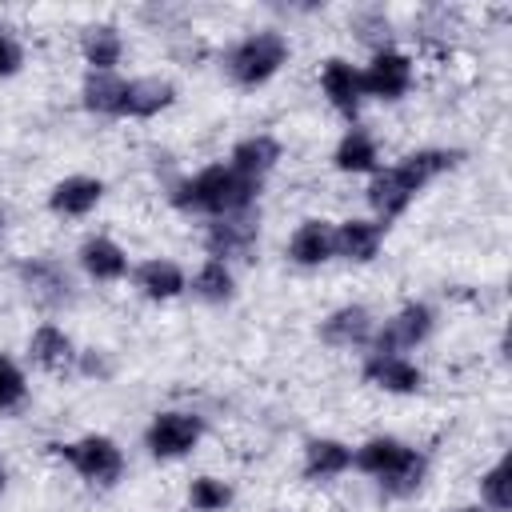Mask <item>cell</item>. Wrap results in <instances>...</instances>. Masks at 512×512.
Returning <instances> with one entry per match:
<instances>
[{
  "label": "cell",
  "instance_id": "obj_1",
  "mask_svg": "<svg viewBox=\"0 0 512 512\" xmlns=\"http://www.w3.org/2000/svg\"><path fill=\"white\" fill-rule=\"evenodd\" d=\"M456 160H460V152H444V148L412 152V156H404L400 164H392V168H384V172L372 176V184H368V204H372L384 220H392V216H400V212L412 204V196H416L428 180H436L440 172H448Z\"/></svg>",
  "mask_w": 512,
  "mask_h": 512
},
{
  "label": "cell",
  "instance_id": "obj_2",
  "mask_svg": "<svg viewBox=\"0 0 512 512\" xmlns=\"http://www.w3.org/2000/svg\"><path fill=\"white\" fill-rule=\"evenodd\" d=\"M252 196H256V180L232 172L228 164H212V168L196 172L192 180L176 184V192H172L176 208L208 212V216H236V212H248V208H252Z\"/></svg>",
  "mask_w": 512,
  "mask_h": 512
},
{
  "label": "cell",
  "instance_id": "obj_3",
  "mask_svg": "<svg viewBox=\"0 0 512 512\" xmlns=\"http://www.w3.org/2000/svg\"><path fill=\"white\" fill-rule=\"evenodd\" d=\"M352 464H356L360 472L376 476L388 496H408V492H416L420 480H424V456H420L416 448L392 440V436H376V440H368L364 448H356Z\"/></svg>",
  "mask_w": 512,
  "mask_h": 512
},
{
  "label": "cell",
  "instance_id": "obj_4",
  "mask_svg": "<svg viewBox=\"0 0 512 512\" xmlns=\"http://www.w3.org/2000/svg\"><path fill=\"white\" fill-rule=\"evenodd\" d=\"M288 56V40L280 32H252L248 40H240L228 56V72L236 84L252 88V84H264L268 76H276V68L284 64Z\"/></svg>",
  "mask_w": 512,
  "mask_h": 512
},
{
  "label": "cell",
  "instance_id": "obj_5",
  "mask_svg": "<svg viewBox=\"0 0 512 512\" xmlns=\"http://www.w3.org/2000/svg\"><path fill=\"white\" fill-rule=\"evenodd\" d=\"M56 456H64L88 484H116L124 472V452L108 436H80L72 444H52Z\"/></svg>",
  "mask_w": 512,
  "mask_h": 512
},
{
  "label": "cell",
  "instance_id": "obj_6",
  "mask_svg": "<svg viewBox=\"0 0 512 512\" xmlns=\"http://www.w3.org/2000/svg\"><path fill=\"white\" fill-rule=\"evenodd\" d=\"M200 432H204L200 416H192V412H160V416L148 424V436H144V440H148V452H152V456L172 460V456L192 452L196 440H200Z\"/></svg>",
  "mask_w": 512,
  "mask_h": 512
},
{
  "label": "cell",
  "instance_id": "obj_7",
  "mask_svg": "<svg viewBox=\"0 0 512 512\" xmlns=\"http://www.w3.org/2000/svg\"><path fill=\"white\" fill-rule=\"evenodd\" d=\"M428 332H432V308L428 304H404L392 320H384V328L376 332L372 348L376 352H400L404 356V348H416Z\"/></svg>",
  "mask_w": 512,
  "mask_h": 512
},
{
  "label": "cell",
  "instance_id": "obj_8",
  "mask_svg": "<svg viewBox=\"0 0 512 512\" xmlns=\"http://www.w3.org/2000/svg\"><path fill=\"white\" fill-rule=\"evenodd\" d=\"M408 84H412V64L400 52H376L372 64H368V72H360V88L368 96H380V100L404 96Z\"/></svg>",
  "mask_w": 512,
  "mask_h": 512
},
{
  "label": "cell",
  "instance_id": "obj_9",
  "mask_svg": "<svg viewBox=\"0 0 512 512\" xmlns=\"http://www.w3.org/2000/svg\"><path fill=\"white\" fill-rule=\"evenodd\" d=\"M364 380L376 384V388H384V392H416L424 376L400 352H372L368 364H364Z\"/></svg>",
  "mask_w": 512,
  "mask_h": 512
},
{
  "label": "cell",
  "instance_id": "obj_10",
  "mask_svg": "<svg viewBox=\"0 0 512 512\" xmlns=\"http://www.w3.org/2000/svg\"><path fill=\"white\" fill-rule=\"evenodd\" d=\"M20 280H24L28 296L36 304H48V308L64 304L68 300V288H72L68 276H64V268L56 260H28V264H20Z\"/></svg>",
  "mask_w": 512,
  "mask_h": 512
},
{
  "label": "cell",
  "instance_id": "obj_11",
  "mask_svg": "<svg viewBox=\"0 0 512 512\" xmlns=\"http://www.w3.org/2000/svg\"><path fill=\"white\" fill-rule=\"evenodd\" d=\"M320 88H324V96H328L344 116H356L364 88H360V72H356L348 60H328V64L320 68Z\"/></svg>",
  "mask_w": 512,
  "mask_h": 512
},
{
  "label": "cell",
  "instance_id": "obj_12",
  "mask_svg": "<svg viewBox=\"0 0 512 512\" xmlns=\"http://www.w3.org/2000/svg\"><path fill=\"white\" fill-rule=\"evenodd\" d=\"M288 256L296 264H324L336 256V228L328 220H304L288 244Z\"/></svg>",
  "mask_w": 512,
  "mask_h": 512
},
{
  "label": "cell",
  "instance_id": "obj_13",
  "mask_svg": "<svg viewBox=\"0 0 512 512\" xmlns=\"http://www.w3.org/2000/svg\"><path fill=\"white\" fill-rule=\"evenodd\" d=\"M256 240V224L248 220V212H236V216H220V224L208 228V252L212 260H224V256H244Z\"/></svg>",
  "mask_w": 512,
  "mask_h": 512
},
{
  "label": "cell",
  "instance_id": "obj_14",
  "mask_svg": "<svg viewBox=\"0 0 512 512\" xmlns=\"http://www.w3.org/2000/svg\"><path fill=\"white\" fill-rule=\"evenodd\" d=\"M320 336H324L328 344H336V348L368 344V340H372V316H368V308H360V304H344V308H336V312L324 320Z\"/></svg>",
  "mask_w": 512,
  "mask_h": 512
},
{
  "label": "cell",
  "instance_id": "obj_15",
  "mask_svg": "<svg viewBox=\"0 0 512 512\" xmlns=\"http://www.w3.org/2000/svg\"><path fill=\"white\" fill-rule=\"evenodd\" d=\"M172 84L144 76V80H124V100H120V116H156L160 108L172 104Z\"/></svg>",
  "mask_w": 512,
  "mask_h": 512
},
{
  "label": "cell",
  "instance_id": "obj_16",
  "mask_svg": "<svg viewBox=\"0 0 512 512\" xmlns=\"http://www.w3.org/2000/svg\"><path fill=\"white\" fill-rule=\"evenodd\" d=\"M100 196H104V184L100 180H92V176H68V180H60L52 188L48 204L60 216H84V212H92L100 204Z\"/></svg>",
  "mask_w": 512,
  "mask_h": 512
},
{
  "label": "cell",
  "instance_id": "obj_17",
  "mask_svg": "<svg viewBox=\"0 0 512 512\" xmlns=\"http://www.w3.org/2000/svg\"><path fill=\"white\" fill-rule=\"evenodd\" d=\"M380 240H384V228L376 220H344L336 228V256L368 264L380 252Z\"/></svg>",
  "mask_w": 512,
  "mask_h": 512
},
{
  "label": "cell",
  "instance_id": "obj_18",
  "mask_svg": "<svg viewBox=\"0 0 512 512\" xmlns=\"http://www.w3.org/2000/svg\"><path fill=\"white\" fill-rule=\"evenodd\" d=\"M80 264H84V272H88L92 280H120V276L128 272V256H124V248L112 244L108 236H92V240H84V248H80Z\"/></svg>",
  "mask_w": 512,
  "mask_h": 512
},
{
  "label": "cell",
  "instance_id": "obj_19",
  "mask_svg": "<svg viewBox=\"0 0 512 512\" xmlns=\"http://www.w3.org/2000/svg\"><path fill=\"white\" fill-rule=\"evenodd\" d=\"M276 160H280V144L272 136H248V140H240L232 148V164L228 168L248 176V180H260Z\"/></svg>",
  "mask_w": 512,
  "mask_h": 512
},
{
  "label": "cell",
  "instance_id": "obj_20",
  "mask_svg": "<svg viewBox=\"0 0 512 512\" xmlns=\"http://www.w3.org/2000/svg\"><path fill=\"white\" fill-rule=\"evenodd\" d=\"M136 288L148 300H172L184 292V272L172 260H148L136 268Z\"/></svg>",
  "mask_w": 512,
  "mask_h": 512
},
{
  "label": "cell",
  "instance_id": "obj_21",
  "mask_svg": "<svg viewBox=\"0 0 512 512\" xmlns=\"http://www.w3.org/2000/svg\"><path fill=\"white\" fill-rule=\"evenodd\" d=\"M352 464V448L340 440H312L304 452V476L308 480H332Z\"/></svg>",
  "mask_w": 512,
  "mask_h": 512
},
{
  "label": "cell",
  "instance_id": "obj_22",
  "mask_svg": "<svg viewBox=\"0 0 512 512\" xmlns=\"http://www.w3.org/2000/svg\"><path fill=\"white\" fill-rule=\"evenodd\" d=\"M28 352H32V360L40 364V368H48V372H60V368H68L72 364V340L56 328V324H44V328H36V336H32V344H28Z\"/></svg>",
  "mask_w": 512,
  "mask_h": 512
},
{
  "label": "cell",
  "instance_id": "obj_23",
  "mask_svg": "<svg viewBox=\"0 0 512 512\" xmlns=\"http://www.w3.org/2000/svg\"><path fill=\"white\" fill-rule=\"evenodd\" d=\"M336 168L340 172H372L376 168V140L364 128H352L340 144H336Z\"/></svg>",
  "mask_w": 512,
  "mask_h": 512
},
{
  "label": "cell",
  "instance_id": "obj_24",
  "mask_svg": "<svg viewBox=\"0 0 512 512\" xmlns=\"http://www.w3.org/2000/svg\"><path fill=\"white\" fill-rule=\"evenodd\" d=\"M120 100H124V80L120 76H112V72H88V80H84V104L92 112L120 116Z\"/></svg>",
  "mask_w": 512,
  "mask_h": 512
},
{
  "label": "cell",
  "instance_id": "obj_25",
  "mask_svg": "<svg viewBox=\"0 0 512 512\" xmlns=\"http://www.w3.org/2000/svg\"><path fill=\"white\" fill-rule=\"evenodd\" d=\"M84 60L92 64V72H112L120 60V36L116 28H92L84 36Z\"/></svg>",
  "mask_w": 512,
  "mask_h": 512
},
{
  "label": "cell",
  "instance_id": "obj_26",
  "mask_svg": "<svg viewBox=\"0 0 512 512\" xmlns=\"http://www.w3.org/2000/svg\"><path fill=\"white\" fill-rule=\"evenodd\" d=\"M192 288H196V296H204V300H212V304H220V300H228L232 296V272L224 268V260H208L200 272H196V280H192Z\"/></svg>",
  "mask_w": 512,
  "mask_h": 512
},
{
  "label": "cell",
  "instance_id": "obj_27",
  "mask_svg": "<svg viewBox=\"0 0 512 512\" xmlns=\"http://www.w3.org/2000/svg\"><path fill=\"white\" fill-rule=\"evenodd\" d=\"M508 476H512V460L504 456V460H496V468H492V472L480 480V488H484V500H488V508H492V512H508V508H512Z\"/></svg>",
  "mask_w": 512,
  "mask_h": 512
},
{
  "label": "cell",
  "instance_id": "obj_28",
  "mask_svg": "<svg viewBox=\"0 0 512 512\" xmlns=\"http://www.w3.org/2000/svg\"><path fill=\"white\" fill-rule=\"evenodd\" d=\"M188 500H192V508H196V512H220V508L232 500V492H228V484H224V480L200 476V480H192Z\"/></svg>",
  "mask_w": 512,
  "mask_h": 512
},
{
  "label": "cell",
  "instance_id": "obj_29",
  "mask_svg": "<svg viewBox=\"0 0 512 512\" xmlns=\"http://www.w3.org/2000/svg\"><path fill=\"white\" fill-rule=\"evenodd\" d=\"M24 400V376L12 360L0 356V408H16Z\"/></svg>",
  "mask_w": 512,
  "mask_h": 512
},
{
  "label": "cell",
  "instance_id": "obj_30",
  "mask_svg": "<svg viewBox=\"0 0 512 512\" xmlns=\"http://www.w3.org/2000/svg\"><path fill=\"white\" fill-rule=\"evenodd\" d=\"M20 68V44L0 28V76H12Z\"/></svg>",
  "mask_w": 512,
  "mask_h": 512
},
{
  "label": "cell",
  "instance_id": "obj_31",
  "mask_svg": "<svg viewBox=\"0 0 512 512\" xmlns=\"http://www.w3.org/2000/svg\"><path fill=\"white\" fill-rule=\"evenodd\" d=\"M4 220H8V212H4V208H0V232H4Z\"/></svg>",
  "mask_w": 512,
  "mask_h": 512
},
{
  "label": "cell",
  "instance_id": "obj_32",
  "mask_svg": "<svg viewBox=\"0 0 512 512\" xmlns=\"http://www.w3.org/2000/svg\"><path fill=\"white\" fill-rule=\"evenodd\" d=\"M0 492H4V464H0Z\"/></svg>",
  "mask_w": 512,
  "mask_h": 512
},
{
  "label": "cell",
  "instance_id": "obj_33",
  "mask_svg": "<svg viewBox=\"0 0 512 512\" xmlns=\"http://www.w3.org/2000/svg\"><path fill=\"white\" fill-rule=\"evenodd\" d=\"M460 512H480V508H460Z\"/></svg>",
  "mask_w": 512,
  "mask_h": 512
}]
</instances>
